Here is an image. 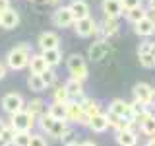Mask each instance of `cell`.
I'll return each instance as SVG.
<instances>
[{"label":"cell","instance_id":"obj_1","mask_svg":"<svg viewBox=\"0 0 155 146\" xmlns=\"http://www.w3.org/2000/svg\"><path fill=\"white\" fill-rule=\"evenodd\" d=\"M29 58H31V45L27 43H19L8 53L6 57V66L12 70H21L29 64Z\"/></svg>","mask_w":155,"mask_h":146},{"label":"cell","instance_id":"obj_2","mask_svg":"<svg viewBox=\"0 0 155 146\" xmlns=\"http://www.w3.org/2000/svg\"><path fill=\"white\" fill-rule=\"evenodd\" d=\"M66 66H68V72H70V78H74V80L84 82L87 74H89L84 55H78V53H74V55H70L66 58Z\"/></svg>","mask_w":155,"mask_h":146},{"label":"cell","instance_id":"obj_3","mask_svg":"<svg viewBox=\"0 0 155 146\" xmlns=\"http://www.w3.org/2000/svg\"><path fill=\"white\" fill-rule=\"evenodd\" d=\"M35 125V117L29 113L27 109H21L18 113L10 115V127L14 130H31Z\"/></svg>","mask_w":155,"mask_h":146},{"label":"cell","instance_id":"obj_4","mask_svg":"<svg viewBox=\"0 0 155 146\" xmlns=\"http://www.w3.org/2000/svg\"><path fill=\"white\" fill-rule=\"evenodd\" d=\"M74 29H76V33L80 37H93V35H97V31H99V23H97L91 16H87V18L76 19Z\"/></svg>","mask_w":155,"mask_h":146},{"label":"cell","instance_id":"obj_5","mask_svg":"<svg viewBox=\"0 0 155 146\" xmlns=\"http://www.w3.org/2000/svg\"><path fill=\"white\" fill-rule=\"evenodd\" d=\"M23 105H25L23 97L19 94H16V92H10V94H6L2 97V109L6 111L8 115H14V113H18V111H21Z\"/></svg>","mask_w":155,"mask_h":146},{"label":"cell","instance_id":"obj_6","mask_svg":"<svg viewBox=\"0 0 155 146\" xmlns=\"http://www.w3.org/2000/svg\"><path fill=\"white\" fill-rule=\"evenodd\" d=\"M107 111H110V113L122 117V119L132 121V123L136 125V119H134V113H132V107H130L128 101H124V99H113V101L109 103V109H107Z\"/></svg>","mask_w":155,"mask_h":146},{"label":"cell","instance_id":"obj_7","mask_svg":"<svg viewBox=\"0 0 155 146\" xmlns=\"http://www.w3.org/2000/svg\"><path fill=\"white\" fill-rule=\"evenodd\" d=\"M74 22H76V19H74V16H72V12H70V8H68V6L56 8L54 14H52V23H54L56 27H60V29L70 27Z\"/></svg>","mask_w":155,"mask_h":146},{"label":"cell","instance_id":"obj_8","mask_svg":"<svg viewBox=\"0 0 155 146\" xmlns=\"http://www.w3.org/2000/svg\"><path fill=\"white\" fill-rule=\"evenodd\" d=\"M109 51H110L109 41H107V39H97V41H93L91 47H89V58L95 61V62H99L109 55Z\"/></svg>","mask_w":155,"mask_h":146},{"label":"cell","instance_id":"obj_9","mask_svg":"<svg viewBox=\"0 0 155 146\" xmlns=\"http://www.w3.org/2000/svg\"><path fill=\"white\" fill-rule=\"evenodd\" d=\"M118 31H120V22H118V19L105 18L103 22L99 23V31H97V35H101V39H109V37H114Z\"/></svg>","mask_w":155,"mask_h":146},{"label":"cell","instance_id":"obj_10","mask_svg":"<svg viewBox=\"0 0 155 146\" xmlns=\"http://www.w3.org/2000/svg\"><path fill=\"white\" fill-rule=\"evenodd\" d=\"M37 45L41 51H47V49H58L60 47V35L54 31H43L37 39Z\"/></svg>","mask_w":155,"mask_h":146},{"label":"cell","instance_id":"obj_11","mask_svg":"<svg viewBox=\"0 0 155 146\" xmlns=\"http://www.w3.org/2000/svg\"><path fill=\"white\" fill-rule=\"evenodd\" d=\"M101 10H103L105 18H114V19H118L124 14V8H122L120 0H103L101 2Z\"/></svg>","mask_w":155,"mask_h":146},{"label":"cell","instance_id":"obj_12","mask_svg":"<svg viewBox=\"0 0 155 146\" xmlns=\"http://www.w3.org/2000/svg\"><path fill=\"white\" fill-rule=\"evenodd\" d=\"M68 121L72 123H85V115L84 109H81V103L78 99H70L68 101Z\"/></svg>","mask_w":155,"mask_h":146},{"label":"cell","instance_id":"obj_13","mask_svg":"<svg viewBox=\"0 0 155 146\" xmlns=\"http://www.w3.org/2000/svg\"><path fill=\"white\" fill-rule=\"evenodd\" d=\"M80 103H81V109H84L85 119H91V117H95V115L103 113V109H101L99 101L93 99V97H81Z\"/></svg>","mask_w":155,"mask_h":146},{"label":"cell","instance_id":"obj_14","mask_svg":"<svg viewBox=\"0 0 155 146\" xmlns=\"http://www.w3.org/2000/svg\"><path fill=\"white\" fill-rule=\"evenodd\" d=\"M18 23H19V14L14 8H8L6 12L0 14V26L4 29H14L18 27Z\"/></svg>","mask_w":155,"mask_h":146},{"label":"cell","instance_id":"obj_15","mask_svg":"<svg viewBox=\"0 0 155 146\" xmlns=\"http://www.w3.org/2000/svg\"><path fill=\"white\" fill-rule=\"evenodd\" d=\"M151 90H153V88H149V84H143V82L134 84V88H132L134 99H138V101H142V103L149 105V96H151Z\"/></svg>","mask_w":155,"mask_h":146},{"label":"cell","instance_id":"obj_16","mask_svg":"<svg viewBox=\"0 0 155 146\" xmlns=\"http://www.w3.org/2000/svg\"><path fill=\"white\" fill-rule=\"evenodd\" d=\"M68 8H70L74 19H81V18H87V16H89V4H87L85 0H72Z\"/></svg>","mask_w":155,"mask_h":146},{"label":"cell","instance_id":"obj_17","mask_svg":"<svg viewBox=\"0 0 155 146\" xmlns=\"http://www.w3.org/2000/svg\"><path fill=\"white\" fill-rule=\"evenodd\" d=\"M64 86H66V92H68V96H70V99H78V101L81 99V96H84V82L68 78Z\"/></svg>","mask_w":155,"mask_h":146},{"label":"cell","instance_id":"obj_18","mask_svg":"<svg viewBox=\"0 0 155 146\" xmlns=\"http://www.w3.org/2000/svg\"><path fill=\"white\" fill-rule=\"evenodd\" d=\"M85 125L89 127L93 133H103V130H107L109 129V121H107V117H105V111L99 113V115H95V117H91V119H87Z\"/></svg>","mask_w":155,"mask_h":146},{"label":"cell","instance_id":"obj_19","mask_svg":"<svg viewBox=\"0 0 155 146\" xmlns=\"http://www.w3.org/2000/svg\"><path fill=\"white\" fill-rule=\"evenodd\" d=\"M136 125L140 127V130H142L147 138H149V136H155V115H151V113L143 115Z\"/></svg>","mask_w":155,"mask_h":146},{"label":"cell","instance_id":"obj_20","mask_svg":"<svg viewBox=\"0 0 155 146\" xmlns=\"http://www.w3.org/2000/svg\"><path fill=\"white\" fill-rule=\"evenodd\" d=\"M114 140L118 146H138V134L136 130H120L114 134Z\"/></svg>","mask_w":155,"mask_h":146},{"label":"cell","instance_id":"obj_21","mask_svg":"<svg viewBox=\"0 0 155 146\" xmlns=\"http://www.w3.org/2000/svg\"><path fill=\"white\" fill-rule=\"evenodd\" d=\"M47 113L56 121H68V103H54V101H52V103L48 105Z\"/></svg>","mask_w":155,"mask_h":146},{"label":"cell","instance_id":"obj_22","mask_svg":"<svg viewBox=\"0 0 155 146\" xmlns=\"http://www.w3.org/2000/svg\"><path fill=\"white\" fill-rule=\"evenodd\" d=\"M134 31L138 33L140 37H149V35H153V33H155V23L149 18H143L142 22L134 23Z\"/></svg>","mask_w":155,"mask_h":146},{"label":"cell","instance_id":"obj_23","mask_svg":"<svg viewBox=\"0 0 155 146\" xmlns=\"http://www.w3.org/2000/svg\"><path fill=\"white\" fill-rule=\"evenodd\" d=\"M41 55H43V58H45L48 68H54V66H58L62 62L60 49H47V51H41Z\"/></svg>","mask_w":155,"mask_h":146},{"label":"cell","instance_id":"obj_24","mask_svg":"<svg viewBox=\"0 0 155 146\" xmlns=\"http://www.w3.org/2000/svg\"><path fill=\"white\" fill-rule=\"evenodd\" d=\"M27 66H29V70H31V74H39V76L48 68L47 62H45V58H43V55H31Z\"/></svg>","mask_w":155,"mask_h":146},{"label":"cell","instance_id":"obj_25","mask_svg":"<svg viewBox=\"0 0 155 146\" xmlns=\"http://www.w3.org/2000/svg\"><path fill=\"white\" fill-rule=\"evenodd\" d=\"M124 14H126V19H128L130 23H138V22H142L143 18H147V8L138 6V8H132V10H128V12H124Z\"/></svg>","mask_w":155,"mask_h":146},{"label":"cell","instance_id":"obj_26","mask_svg":"<svg viewBox=\"0 0 155 146\" xmlns=\"http://www.w3.org/2000/svg\"><path fill=\"white\" fill-rule=\"evenodd\" d=\"M70 129V127H68V121H56L54 119V123H52V127H51V130H48V136H52V138H58L60 140V136L66 133V130Z\"/></svg>","mask_w":155,"mask_h":146},{"label":"cell","instance_id":"obj_27","mask_svg":"<svg viewBox=\"0 0 155 146\" xmlns=\"http://www.w3.org/2000/svg\"><path fill=\"white\" fill-rule=\"evenodd\" d=\"M27 86H29V90L35 92V94H41V92L47 88V84L43 82V78L39 76V74H29V78H27Z\"/></svg>","mask_w":155,"mask_h":146},{"label":"cell","instance_id":"obj_28","mask_svg":"<svg viewBox=\"0 0 155 146\" xmlns=\"http://www.w3.org/2000/svg\"><path fill=\"white\" fill-rule=\"evenodd\" d=\"M52 101H54V103H68V101H70V96H68L64 84H56L54 86V92H52Z\"/></svg>","mask_w":155,"mask_h":146},{"label":"cell","instance_id":"obj_29","mask_svg":"<svg viewBox=\"0 0 155 146\" xmlns=\"http://www.w3.org/2000/svg\"><path fill=\"white\" fill-rule=\"evenodd\" d=\"M29 140H31V130H16L12 146H29Z\"/></svg>","mask_w":155,"mask_h":146},{"label":"cell","instance_id":"obj_30","mask_svg":"<svg viewBox=\"0 0 155 146\" xmlns=\"http://www.w3.org/2000/svg\"><path fill=\"white\" fill-rule=\"evenodd\" d=\"M25 109H27V111H29V113H31L33 117H39L41 113H45V103H43V99H41V97H33V99L27 103Z\"/></svg>","mask_w":155,"mask_h":146},{"label":"cell","instance_id":"obj_31","mask_svg":"<svg viewBox=\"0 0 155 146\" xmlns=\"http://www.w3.org/2000/svg\"><path fill=\"white\" fill-rule=\"evenodd\" d=\"M130 107H132V113H134V119H136V123H138L140 119H142L143 115H147L149 111H147V105L142 103V101H138V99H134L132 103H130ZM138 127V125H136Z\"/></svg>","mask_w":155,"mask_h":146},{"label":"cell","instance_id":"obj_32","mask_svg":"<svg viewBox=\"0 0 155 146\" xmlns=\"http://www.w3.org/2000/svg\"><path fill=\"white\" fill-rule=\"evenodd\" d=\"M52 123H54V119H52V117L48 115L47 111H45V113H41V115H39V127H41V129L45 130V133H48V130H51Z\"/></svg>","mask_w":155,"mask_h":146},{"label":"cell","instance_id":"obj_33","mask_svg":"<svg viewBox=\"0 0 155 146\" xmlns=\"http://www.w3.org/2000/svg\"><path fill=\"white\" fill-rule=\"evenodd\" d=\"M138 61H140V64L145 66V68H155V57L151 53H142V55H138Z\"/></svg>","mask_w":155,"mask_h":146},{"label":"cell","instance_id":"obj_34","mask_svg":"<svg viewBox=\"0 0 155 146\" xmlns=\"http://www.w3.org/2000/svg\"><path fill=\"white\" fill-rule=\"evenodd\" d=\"M41 78H43V82H45L47 86H54L56 84V72H54V68H47V70L41 74Z\"/></svg>","mask_w":155,"mask_h":146},{"label":"cell","instance_id":"obj_35","mask_svg":"<svg viewBox=\"0 0 155 146\" xmlns=\"http://www.w3.org/2000/svg\"><path fill=\"white\" fill-rule=\"evenodd\" d=\"M60 142L64 144V146H66V144H74V142H76V130H74V129H68L66 133L60 136Z\"/></svg>","mask_w":155,"mask_h":146},{"label":"cell","instance_id":"obj_36","mask_svg":"<svg viewBox=\"0 0 155 146\" xmlns=\"http://www.w3.org/2000/svg\"><path fill=\"white\" fill-rule=\"evenodd\" d=\"M29 146H48V142H47L45 136H41V134H31Z\"/></svg>","mask_w":155,"mask_h":146},{"label":"cell","instance_id":"obj_37","mask_svg":"<svg viewBox=\"0 0 155 146\" xmlns=\"http://www.w3.org/2000/svg\"><path fill=\"white\" fill-rule=\"evenodd\" d=\"M120 2H122L124 12H128V10H132V8L142 6V2H143V0H120Z\"/></svg>","mask_w":155,"mask_h":146},{"label":"cell","instance_id":"obj_38","mask_svg":"<svg viewBox=\"0 0 155 146\" xmlns=\"http://www.w3.org/2000/svg\"><path fill=\"white\" fill-rule=\"evenodd\" d=\"M149 47H151V43L149 41H143L138 45V55H142V53H149Z\"/></svg>","mask_w":155,"mask_h":146},{"label":"cell","instance_id":"obj_39","mask_svg":"<svg viewBox=\"0 0 155 146\" xmlns=\"http://www.w3.org/2000/svg\"><path fill=\"white\" fill-rule=\"evenodd\" d=\"M8 8H10V0H0V14L6 12Z\"/></svg>","mask_w":155,"mask_h":146},{"label":"cell","instance_id":"obj_40","mask_svg":"<svg viewBox=\"0 0 155 146\" xmlns=\"http://www.w3.org/2000/svg\"><path fill=\"white\" fill-rule=\"evenodd\" d=\"M6 72H8V66L4 64V62H0V80H4V76H6Z\"/></svg>","mask_w":155,"mask_h":146},{"label":"cell","instance_id":"obj_41","mask_svg":"<svg viewBox=\"0 0 155 146\" xmlns=\"http://www.w3.org/2000/svg\"><path fill=\"white\" fill-rule=\"evenodd\" d=\"M147 18L155 23V8H147Z\"/></svg>","mask_w":155,"mask_h":146},{"label":"cell","instance_id":"obj_42","mask_svg":"<svg viewBox=\"0 0 155 146\" xmlns=\"http://www.w3.org/2000/svg\"><path fill=\"white\" fill-rule=\"evenodd\" d=\"M80 146H97V144H95V140H81Z\"/></svg>","mask_w":155,"mask_h":146},{"label":"cell","instance_id":"obj_43","mask_svg":"<svg viewBox=\"0 0 155 146\" xmlns=\"http://www.w3.org/2000/svg\"><path fill=\"white\" fill-rule=\"evenodd\" d=\"M149 105H151V107H155V88L151 90V96H149Z\"/></svg>","mask_w":155,"mask_h":146},{"label":"cell","instance_id":"obj_44","mask_svg":"<svg viewBox=\"0 0 155 146\" xmlns=\"http://www.w3.org/2000/svg\"><path fill=\"white\" fill-rule=\"evenodd\" d=\"M6 127H8V125H6V123H4V121H2V119H0V136H2V133H4V129H6Z\"/></svg>","mask_w":155,"mask_h":146},{"label":"cell","instance_id":"obj_45","mask_svg":"<svg viewBox=\"0 0 155 146\" xmlns=\"http://www.w3.org/2000/svg\"><path fill=\"white\" fill-rule=\"evenodd\" d=\"M145 146H155V136H149V140H147Z\"/></svg>","mask_w":155,"mask_h":146},{"label":"cell","instance_id":"obj_46","mask_svg":"<svg viewBox=\"0 0 155 146\" xmlns=\"http://www.w3.org/2000/svg\"><path fill=\"white\" fill-rule=\"evenodd\" d=\"M0 146H10V142L6 138H2V136H0Z\"/></svg>","mask_w":155,"mask_h":146},{"label":"cell","instance_id":"obj_47","mask_svg":"<svg viewBox=\"0 0 155 146\" xmlns=\"http://www.w3.org/2000/svg\"><path fill=\"white\" fill-rule=\"evenodd\" d=\"M149 53H151V55L155 57V43H151V47H149Z\"/></svg>","mask_w":155,"mask_h":146},{"label":"cell","instance_id":"obj_48","mask_svg":"<svg viewBox=\"0 0 155 146\" xmlns=\"http://www.w3.org/2000/svg\"><path fill=\"white\" fill-rule=\"evenodd\" d=\"M45 2H47V4H58L60 0H45Z\"/></svg>","mask_w":155,"mask_h":146},{"label":"cell","instance_id":"obj_49","mask_svg":"<svg viewBox=\"0 0 155 146\" xmlns=\"http://www.w3.org/2000/svg\"><path fill=\"white\" fill-rule=\"evenodd\" d=\"M149 8H155V0H149Z\"/></svg>","mask_w":155,"mask_h":146},{"label":"cell","instance_id":"obj_50","mask_svg":"<svg viewBox=\"0 0 155 146\" xmlns=\"http://www.w3.org/2000/svg\"><path fill=\"white\" fill-rule=\"evenodd\" d=\"M66 146H80V144H78V142H74V144H66Z\"/></svg>","mask_w":155,"mask_h":146}]
</instances>
